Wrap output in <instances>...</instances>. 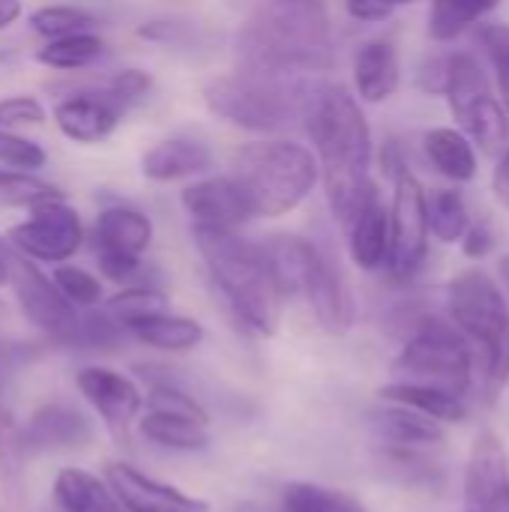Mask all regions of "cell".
Masks as SVG:
<instances>
[{"mask_svg":"<svg viewBox=\"0 0 509 512\" xmlns=\"http://www.w3.org/2000/svg\"><path fill=\"white\" fill-rule=\"evenodd\" d=\"M120 117V108L105 93H75L54 105L57 129L75 144L105 141L117 129Z\"/></svg>","mask_w":509,"mask_h":512,"instance_id":"cell-18","label":"cell"},{"mask_svg":"<svg viewBox=\"0 0 509 512\" xmlns=\"http://www.w3.org/2000/svg\"><path fill=\"white\" fill-rule=\"evenodd\" d=\"M459 243H462V249H465V255H468V258H483V255H489V252H492V246H495V234L489 231V225H483V222H471V228L465 231V237H462Z\"/></svg>","mask_w":509,"mask_h":512,"instance_id":"cell-43","label":"cell"},{"mask_svg":"<svg viewBox=\"0 0 509 512\" xmlns=\"http://www.w3.org/2000/svg\"><path fill=\"white\" fill-rule=\"evenodd\" d=\"M9 285V243L0 240V288Z\"/></svg>","mask_w":509,"mask_h":512,"instance_id":"cell-47","label":"cell"},{"mask_svg":"<svg viewBox=\"0 0 509 512\" xmlns=\"http://www.w3.org/2000/svg\"><path fill=\"white\" fill-rule=\"evenodd\" d=\"M402 81L399 51L390 39H372L360 45L354 57V87L363 102H387Z\"/></svg>","mask_w":509,"mask_h":512,"instance_id":"cell-23","label":"cell"},{"mask_svg":"<svg viewBox=\"0 0 509 512\" xmlns=\"http://www.w3.org/2000/svg\"><path fill=\"white\" fill-rule=\"evenodd\" d=\"M21 441H24L27 456L51 453V450H72L90 441V426L78 411L66 405H45L21 429Z\"/></svg>","mask_w":509,"mask_h":512,"instance_id":"cell-19","label":"cell"},{"mask_svg":"<svg viewBox=\"0 0 509 512\" xmlns=\"http://www.w3.org/2000/svg\"><path fill=\"white\" fill-rule=\"evenodd\" d=\"M282 512H366V507L339 489L318 483H291L282 492Z\"/></svg>","mask_w":509,"mask_h":512,"instance_id":"cell-33","label":"cell"},{"mask_svg":"<svg viewBox=\"0 0 509 512\" xmlns=\"http://www.w3.org/2000/svg\"><path fill=\"white\" fill-rule=\"evenodd\" d=\"M375 429L381 441L393 450V456H420L444 441V429L438 420L393 402L390 408L375 414Z\"/></svg>","mask_w":509,"mask_h":512,"instance_id":"cell-21","label":"cell"},{"mask_svg":"<svg viewBox=\"0 0 509 512\" xmlns=\"http://www.w3.org/2000/svg\"><path fill=\"white\" fill-rule=\"evenodd\" d=\"M45 150L30 141V138H21L9 129H0V165L3 168H12V171H39L45 165Z\"/></svg>","mask_w":509,"mask_h":512,"instance_id":"cell-38","label":"cell"},{"mask_svg":"<svg viewBox=\"0 0 509 512\" xmlns=\"http://www.w3.org/2000/svg\"><path fill=\"white\" fill-rule=\"evenodd\" d=\"M465 512H509V456L495 432H480L465 468Z\"/></svg>","mask_w":509,"mask_h":512,"instance_id":"cell-14","label":"cell"},{"mask_svg":"<svg viewBox=\"0 0 509 512\" xmlns=\"http://www.w3.org/2000/svg\"><path fill=\"white\" fill-rule=\"evenodd\" d=\"M78 390L93 405V411L111 426L126 429L144 408V396L126 375L105 369V366H87L78 372Z\"/></svg>","mask_w":509,"mask_h":512,"instance_id":"cell-17","label":"cell"},{"mask_svg":"<svg viewBox=\"0 0 509 512\" xmlns=\"http://www.w3.org/2000/svg\"><path fill=\"white\" fill-rule=\"evenodd\" d=\"M429 162L453 183H471L480 171V153L459 126H435L423 138Z\"/></svg>","mask_w":509,"mask_h":512,"instance_id":"cell-24","label":"cell"},{"mask_svg":"<svg viewBox=\"0 0 509 512\" xmlns=\"http://www.w3.org/2000/svg\"><path fill=\"white\" fill-rule=\"evenodd\" d=\"M54 501L60 512H126L105 480L81 468H66L57 474Z\"/></svg>","mask_w":509,"mask_h":512,"instance_id":"cell-25","label":"cell"},{"mask_svg":"<svg viewBox=\"0 0 509 512\" xmlns=\"http://www.w3.org/2000/svg\"><path fill=\"white\" fill-rule=\"evenodd\" d=\"M141 432L147 441H153L159 447L195 453V450H204L210 444V417L147 411V417L141 420Z\"/></svg>","mask_w":509,"mask_h":512,"instance_id":"cell-27","label":"cell"},{"mask_svg":"<svg viewBox=\"0 0 509 512\" xmlns=\"http://www.w3.org/2000/svg\"><path fill=\"white\" fill-rule=\"evenodd\" d=\"M345 9L357 21H384L396 12L390 0H345Z\"/></svg>","mask_w":509,"mask_h":512,"instance_id":"cell-44","label":"cell"},{"mask_svg":"<svg viewBox=\"0 0 509 512\" xmlns=\"http://www.w3.org/2000/svg\"><path fill=\"white\" fill-rule=\"evenodd\" d=\"M105 483L126 512H207V501H198L174 486H165L132 465L114 462L105 468Z\"/></svg>","mask_w":509,"mask_h":512,"instance_id":"cell-16","label":"cell"},{"mask_svg":"<svg viewBox=\"0 0 509 512\" xmlns=\"http://www.w3.org/2000/svg\"><path fill=\"white\" fill-rule=\"evenodd\" d=\"M453 327L477 348L486 381L501 390L509 381V303L483 270H465L447 291Z\"/></svg>","mask_w":509,"mask_h":512,"instance_id":"cell-7","label":"cell"},{"mask_svg":"<svg viewBox=\"0 0 509 512\" xmlns=\"http://www.w3.org/2000/svg\"><path fill=\"white\" fill-rule=\"evenodd\" d=\"M210 165H213L210 144L198 138H183V135L165 138L141 156V174L156 183L195 177V174H204Z\"/></svg>","mask_w":509,"mask_h":512,"instance_id":"cell-20","label":"cell"},{"mask_svg":"<svg viewBox=\"0 0 509 512\" xmlns=\"http://www.w3.org/2000/svg\"><path fill=\"white\" fill-rule=\"evenodd\" d=\"M501 0H432L429 6V36L438 42L459 39L480 18L498 9Z\"/></svg>","mask_w":509,"mask_h":512,"instance_id":"cell-29","label":"cell"},{"mask_svg":"<svg viewBox=\"0 0 509 512\" xmlns=\"http://www.w3.org/2000/svg\"><path fill=\"white\" fill-rule=\"evenodd\" d=\"M285 297L288 294H300L306 297L312 315L318 318V324L333 333V336H345L354 327V297L345 285V279L339 276V270L318 252V246H312L303 237H291V234H276L267 243H261Z\"/></svg>","mask_w":509,"mask_h":512,"instance_id":"cell-4","label":"cell"},{"mask_svg":"<svg viewBox=\"0 0 509 512\" xmlns=\"http://www.w3.org/2000/svg\"><path fill=\"white\" fill-rule=\"evenodd\" d=\"M480 42L489 51L495 63V81H498V99L509 114V24H486L480 30Z\"/></svg>","mask_w":509,"mask_h":512,"instance_id":"cell-40","label":"cell"},{"mask_svg":"<svg viewBox=\"0 0 509 512\" xmlns=\"http://www.w3.org/2000/svg\"><path fill=\"white\" fill-rule=\"evenodd\" d=\"M471 375L474 351L468 339L441 318H426L393 360V381L444 390L459 399L468 396Z\"/></svg>","mask_w":509,"mask_h":512,"instance_id":"cell-8","label":"cell"},{"mask_svg":"<svg viewBox=\"0 0 509 512\" xmlns=\"http://www.w3.org/2000/svg\"><path fill=\"white\" fill-rule=\"evenodd\" d=\"M51 282L63 294V300L72 303L75 309H90V306H96L102 300V282L93 273H87V270H81L75 264H60L51 273Z\"/></svg>","mask_w":509,"mask_h":512,"instance_id":"cell-36","label":"cell"},{"mask_svg":"<svg viewBox=\"0 0 509 512\" xmlns=\"http://www.w3.org/2000/svg\"><path fill=\"white\" fill-rule=\"evenodd\" d=\"M159 312H168V297L156 288H147V285H132V288H123L120 294H114L102 315L117 327V330H129L132 324L150 318V315H159Z\"/></svg>","mask_w":509,"mask_h":512,"instance_id":"cell-32","label":"cell"},{"mask_svg":"<svg viewBox=\"0 0 509 512\" xmlns=\"http://www.w3.org/2000/svg\"><path fill=\"white\" fill-rule=\"evenodd\" d=\"M105 51V42L87 30V33H72V36H60V39H48L39 51L36 60L48 69H84L90 63H96Z\"/></svg>","mask_w":509,"mask_h":512,"instance_id":"cell-31","label":"cell"},{"mask_svg":"<svg viewBox=\"0 0 509 512\" xmlns=\"http://www.w3.org/2000/svg\"><path fill=\"white\" fill-rule=\"evenodd\" d=\"M21 15V0H0V30L15 24Z\"/></svg>","mask_w":509,"mask_h":512,"instance_id":"cell-46","label":"cell"},{"mask_svg":"<svg viewBox=\"0 0 509 512\" xmlns=\"http://www.w3.org/2000/svg\"><path fill=\"white\" fill-rule=\"evenodd\" d=\"M237 54L246 69L291 75L333 66V39L324 0H270L237 36Z\"/></svg>","mask_w":509,"mask_h":512,"instance_id":"cell-2","label":"cell"},{"mask_svg":"<svg viewBox=\"0 0 509 512\" xmlns=\"http://www.w3.org/2000/svg\"><path fill=\"white\" fill-rule=\"evenodd\" d=\"M96 18L93 12L81 9V6H69V3H57V6H39L30 15V27L45 36V39H60V36H72V33H87L93 30Z\"/></svg>","mask_w":509,"mask_h":512,"instance_id":"cell-35","label":"cell"},{"mask_svg":"<svg viewBox=\"0 0 509 512\" xmlns=\"http://www.w3.org/2000/svg\"><path fill=\"white\" fill-rule=\"evenodd\" d=\"M426 219H429V234L441 243H459L471 228V213L459 189L426 192Z\"/></svg>","mask_w":509,"mask_h":512,"instance_id":"cell-30","label":"cell"},{"mask_svg":"<svg viewBox=\"0 0 509 512\" xmlns=\"http://www.w3.org/2000/svg\"><path fill=\"white\" fill-rule=\"evenodd\" d=\"M180 204L192 216V222L201 228L237 231L249 219H258L246 189L234 177H210V180L192 183L180 192Z\"/></svg>","mask_w":509,"mask_h":512,"instance_id":"cell-15","label":"cell"},{"mask_svg":"<svg viewBox=\"0 0 509 512\" xmlns=\"http://www.w3.org/2000/svg\"><path fill=\"white\" fill-rule=\"evenodd\" d=\"M459 129L486 156H501L509 144V114L495 96L489 72L468 51L447 57V78L441 90Z\"/></svg>","mask_w":509,"mask_h":512,"instance_id":"cell-9","label":"cell"},{"mask_svg":"<svg viewBox=\"0 0 509 512\" xmlns=\"http://www.w3.org/2000/svg\"><path fill=\"white\" fill-rule=\"evenodd\" d=\"M6 243L30 261L66 264L84 243V225L66 201H51L33 207L30 219L12 225Z\"/></svg>","mask_w":509,"mask_h":512,"instance_id":"cell-11","label":"cell"},{"mask_svg":"<svg viewBox=\"0 0 509 512\" xmlns=\"http://www.w3.org/2000/svg\"><path fill=\"white\" fill-rule=\"evenodd\" d=\"M45 108L36 96H6L0 99V129L15 126H39L45 123Z\"/></svg>","mask_w":509,"mask_h":512,"instance_id":"cell-41","label":"cell"},{"mask_svg":"<svg viewBox=\"0 0 509 512\" xmlns=\"http://www.w3.org/2000/svg\"><path fill=\"white\" fill-rule=\"evenodd\" d=\"M150 90H153L150 72H144V69H123V72H117L108 81L105 96L120 108V114H126L132 105H141L150 96Z\"/></svg>","mask_w":509,"mask_h":512,"instance_id":"cell-39","label":"cell"},{"mask_svg":"<svg viewBox=\"0 0 509 512\" xmlns=\"http://www.w3.org/2000/svg\"><path fill=\"white\" fill-rule=\"evenodd\" d=\"M390 3H393V6L399 9V6H408V3H417V0H390Z\"/></svg>","mask_w":509,"mask_h":512,"instance_id":"cell-48","label":"cell"},{"mask_svg":"<svg viewBox=\"0 0 509 512\" xmlns=\"http://www.w3.org/2000/svg\"><path fill=\"white\" fill-rule=\"evenodd\" d=\"M249 195L255 216H285L297 210L321 180L318 159L294 141H267L243 147L234 156L231 174Z\"/></svg>","mask_w":509,"mask_h":512,"instance_id":"cell-5","label":"cell"},{"mask_svg":"<svg viewBox=\"0 0 509 512\" xmlns=\"http://www.w3.org/2000/svg\"><path fill=\"white\" fill-rule=\"evenodd\" d=\"M348 234V249L351 258L360 270L375 273L387 264V249H390V213L381 195L375 192L357 216L345 225Z\"/></svg>","mask_w":509,"mask_h":512,"instance_id":"cell-22","label":"cell"},{"mask_svg":"<svg viewBox=\"0 0 509 512\" xmlns=\"http://www.w3.org/2000/svg\"><path fill=\"white\" fill-rule=\"evenodd\" d=\"M51 201H63V192L27 171H12L0 165V204L9 207H42Z\"/></svg>","mask_w":509,"mask_h":512,"instance_id":"cell-34","label":"cell"},{"mask_svg":"<svg viewBox=\"0 0 509 512\" xmlns=\"http://www.w3.org/2000/svg\"><path fill=\"white\" fill-rule=\"evenodd\" d=\"M126 333L132 339H138L141 345L156 348V351H168V354H183V351H192L204 342V327L198 321L183 318V315H171V312L150 315V318L132 324Z\"/></svg>","mask_w":509,"mask_h":512,"instance_id":"cell-26","label":"cell"},{"mask_svg":"<svg viewBox=\"0 0 509 512\" xmlns=\"http://www.w3.org/2000/svg\"><path fill=\"white\" fill-rule=\"evenodd\" d=\"M378 396L384 402L393 405H405L411 411H420L438 423H462L465 420V402L459 396H450L444 390H432V387H420V384H402V381H390L387 387L378 390Z\"/></svg>","mask_w":509,"mask_h":512,"instance_id":"cell-28","label":"cell"},{"mask_svg":"<svg viewBox=\"0 0 509 512\" xmlns=\"http://www.w3.org/2000/svg\"><path fill=\"white\" fill-rule=\"evenodd\" d=\"M492 192H495L498 204L509 210V147L498 156V165L492 171Z\"/></svg>","mask_w":509,"mask_h":512,"instance_id":"cell-45","label":"cell"},{"mask_svg":"<svg viewBox=\"0 0 509 512\" xmlns=\"http://www.w3.org/2000/svg\"><path fill=\"white\" fill-rule=\"evenodd\" d=\"M324 180V195L342 228L357 210L378 192L372 168V129L357 102L342 84L303 81L300 84V117Z\"/></svg>","mask_w":509,"mask_h":512,"instance_id":"cell-1","label":"cell"},{"mask_svg":"<svg viewBox=\"0 0 509 512\" xmlns=\"http://www.w3.org/2000/svg\"><path fill=\"white\" fill-rule=\"evenodd\" d=\"M192 237L213 285L231 312L258 336H273L282 321L285 291L261 243H249L237 231L201 225H195Z\"/></svg>","mask_w":509,"mask_h":512,"instance_id":"cell-3","label":"cell"},{"mask_svg":"<svg viewBox=\"0 0 509 512\" xmlns=\"http://www.w3.org/2000/svg\"><path fill=\"white\" fill-rule=\"evenodd\" d=\"M207 108L246 132H279L300 117V84L288 75L240 66L237 72L216 75L204 84Z\"/></svg>","mask_w":509,"mask_h":512,"instance_id":"cell-6","label":"cell"},{"mask_svg":"<svg viewBox=\"0 0 509 512\" xmlns=\"http://www.w3.org/2000/svg\"><path fill=\"white\" fill-rule=\"evenodd\" d=\"M93 237H96L99 270L111 282H129L138 273L141 255L153 240V222L141 210L117 204L96 216Z\"/></svg>","mask_w":509,"mask_h":512,"instance_id":"cell-13","label":"cell"},{"mask_svg":"<svg viewBox=\"0 0 509 512\" xmlns=\"http://www.w3.org/2000/svg\"><path fill=\"white\" fill-rule=\"evenodd\" d=\"M147 411H165V414H186V417H207V411L192 399L186 396L183 390L177 387H168V384H156L147 396Z\"/></svg>","mask_w":509,"mask_h":512,"instance_id":"cell-42","label":"cell"},{"mask_svg":"<svg viewBox=\"0 0 509 512\" xmlns=\"http://www.w3.org/2000/svg\"><path fill=\"white\" fill-rule=\"evenodd\" d=\"M393 201L390 213V249L387 270L396 282H408L420 273L429 255V219H426V189L411 168L393 165Z\"/></svg>","mask_w":509,"mask_h":512,"instance_id":"cell-10","label":"cell"},{"mask_svg":"<svg viewBox=\"0 0 509 512\" xmlns=\"http://www.w3.org/2000/svg\"><path fill=\"white\" fill-rule=\"evenodd\" d=\"M24 441L21 429L9 414H0V486L6 495H18V477L24 465Z\"/></svg>","mask_w":509,"mask_h":512,"instance_id":"cell-37","label":"cell"},{"mask_svg":"<svg viewBox=\"0 0 509 512\" xmlns=\"http://www.w3.org/2000/svg\"><path fill=\"white\" fill-rule=\"evenodd\" d=\"M9 285L15 291L24 318H30V324H36L42 333L54 339L78 336L81 312L72 303H66L63 294L54 288V282L12 246H9Z\"/></svg>","mask_w":509,"mask_h":512,"instance_id":"cell-12","label":"cell"}]
</instances>
